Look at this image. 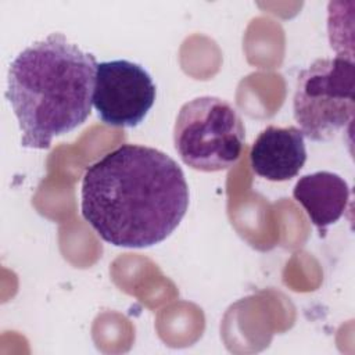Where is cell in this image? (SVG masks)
I'll use <instances>...</instances> for the list:
<instances>
[{"mask_svg":"<svg viewBox=\"0 0 355 355\" xmlns=\"http://www.w3.org/2000/svg\"><path fill=\"white\" fill-rule=\"evenodd\" d=\"M187 207L182 168L153 147L122 144L92 164L82 179V215L115 247L146 248L164 241Z\"/></svg>","mask_w":355,"mask_h":355,"instance_id":"1","label":"cell"},{"mask_svg":"<svg viewBox=\"0 0 355 355\" xmlns=\"http://www.w3.org/2000/svg\"><path fill=\"white\" fill-rule=\"evenodd\" d=\"M97 61L62 33L25 47L11 62L6 98L21 130V146L47 150L55 136L92 112Z\"/></svg>","mask_w":355,"mask_h":355,"instance_id":"2","label":"cell"},{"mask_svg":"<svg viewBox=\"0 0 355 355\" xmlns=\"http://www.w3.org/2000/svg\"><path fill=\"white\" fill-rule=\"evenodd\" d=\"M245 129L236 108L214 96L182 105L173 128V144L180 159L201 172L233 166L243 151Z\"/></svg>","mask_w":355,"mask_h":355,"instance_id":"3","label":"cell"},{"mask_svg":"<svg viewBox=\"0 0 355 355\" xmlns=\"http://www.w3.org/2000/svg\"><path fill=\"white\" fill-rule=\"evenodd\" d=\"M294 119L304 136L326 141L351 125L355 112V65L349 55L319 58L297 79Z\"/></svg>","mask_w":355,"mask_h":355,"instance_id":"4","label":"cell"},{"mask_svg":"<svg viewBox=\"0 0 355 355\" xmlns=\"http://www.w3.org/2000/svg\"><path fill=\"white\" fill-rule=\"evenodd\" d=\"M157 87L150 73L128 60L97 64L93 107L108 126L136 128L154 105Z\"/></svg>","mask_w":355,"mask_h":355,"instance_id":"5","label":"cell"},{"mask_svg":"<svg viewBox=\"0 0 355 355\" xmlns=\"http://www.w3.org/2000/svg\"><path fill=\"white\" fill-rule=\"evenodd\" d=\"M305 161V136L297 126H268L255 139L250 151L252 171L272 182L295 178Z\"/></svg>","mask_w":355,"mask_h":355,"instance_id":"6","label":"cell"},{"mask_svg":"<svg viewBox=\"0 0 355 355\" xmlns=\"http://www.w3.org/2000/svg\"><path fill=\"white\" fill-rule=\"evenodd\" d=\"M349 194L348 183L340 175L329 171L304 175L293 189V197L304 207L309 220L320 232L343 216Z\"/></svg>","mask_w":355,"mask_h":355,"instance_id":"7","label":"cell"}]
</instances>
